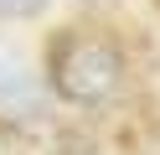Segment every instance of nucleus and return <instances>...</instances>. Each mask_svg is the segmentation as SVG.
Instances as JSON below:
<instances>
[{
	"instance_id": "nucleus-1",
	"label": "nucleus",
	"mask_w": 160,
	"mask_h": 155,
	"mask_svg": "<svg viewBox=\"0 0 160 155\" xmlns=\"http://www.w3.org/2000/svg\"><path fill=\"white\" fill-rule=\"evenodd\" d=\"M124 57L103 36H62L52 47V88L72 103H98L119 88Z\"/></svg>"
},
{
	"instance_id": "nucleus-2",
	"label": "nucleus",
	"mask_w": 160,
	"mask_h": 155,
	"mask_svg": "<svg viewBox=\"0 0 160 155\" xmlns=\"http://www.w3.org/2000/svg\"><path fill=\"white\" fill-rule=\"evenodd\" d=\"M36 78L31 67H26V57H16V52H0V109L5 114H26L36 109Z\"/></svg>"
},
{
	"instance_id": "nucleus-3",
	"label": "nucleus",
	"mask_w": 160,
	"mask_h": 155,
	"mask_svg": "<svg viewBox=\"0 0 160 155\" xmlns=\"http://www.w3.org/2000/svg\"><path fill=\"white\" fill-rule=\"evenodd\" d=\"M47 0H0V16L5 21H26V16H36Z\"/></svg>"
}]
</instances>
